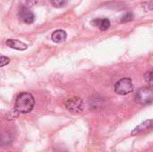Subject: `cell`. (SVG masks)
<instances>
[{"mask_svg": "<svg viewBox=\"0 0 153 152\" xmlns=\"http://www.w3.org/2000/svg\"><path fill=\"white\" fill-rule=\"evenodd\" d=\"M9 62H10V59L8 57H6L4 56H1V63H0V66L1 67H3L5 65L9 64Z\"/></svg>", "mask_w": 153, "mask_h": 152, "instance_id": "4fadbf2b", "label": "cell"}, {"mask_svg": "<svg viewBox=\"0 0 153 152\" xmlns=\"http://www.w3.org/2000/svg\"><path fill=\"white\" fill-rule=\"evenodd\" d=\"M35 105V100L33 96L29 92H22L20 93L14 103V109L17 113L20 114H27L30 113Z\"/></svg>", "mask_w": 153, "mask_h": 152, "instance_id": "6da1fadb", "label": "cell"}, {"mask_svg": "<svg viewBox=\"0 0 153 152\" xmlns=\"http://www.w3.org/2000/svg\"><path fill=\"white\" fill-rule=\"evenodd\" d=\"M38 1H39V0H25L26 4H24V6H27V7H28V5H29V6H32V5H34L35 4H37Z\"/></svg>", "mask_w": 153, "mask_h": 152, "instance_id": "5bb4252c", "label": "cell"}, {"mask_svg": "<svg viewBox=\"0 0 153 152\" xmlns=\"http://www.w3.org/2000/svg\"><path fill=\"white\" fill-rule=\"evenodd\" d=\"M133 90L134 85L130 78H123L115 84V91L119 95H127Z\"/></svg>", "mask_w": 153, "mask_h": 152, "instance_id": "3957f363", "label": "cell"}, {"mask_svg": "<svg viewBox=\"0 0 153 152\" xmlns=\"http://www.w3.org/2000/svg\"><path fill=\"white\" fill-rule=\"evenodd\" d=\"M66 108L71 112H82L83 108L82 100L78 97H74L66 100L65 102Z\"/></svg>", "mask_w": 153, "mask_h": 152, "instance_id": "277c9868", "label": "cell"}, {"mask_svg": "<svg viewBox=\"0 0 153 152\" xmlns=\"http://www.w3.org/2000/svg\"><path fill=\"white\" fill-rule=\"evenodd\" d=\"M66 32L63 30H57L53 32L51 39L55 43H61L66 39Z\"/></svg>", "mask_w": 153, "mask_h": 152, "instance_id": "9c48e42d", "label": "cell"}, {"mask_svg": "<svg viewBox=\"0 0 153 152\" xmlns=\"http://www.w3.org/2000/svg\"><path fill=\"white\" fill-rule=\"evenodd\" d=\"M135 100L140 105H150L153 102L152 87H143L140 88L135 93Z\"/></svg>", "mask_w": 153, "mask_h": 152, "instance_id": "7a4b0ae2", "label": "cell"}, {"mask_svg": "<svg viewBox=\"0 0 153 152\" xmlns=\"http://www.w3.org/2000/svg\"><path fill=\"white\" fill-rule=\"evenodd\" d=\"M19 19L25 23H32L34 22V14L29 7L22 5L18 13Z\"/></svg>", "mask_w": 153, "mask_h": 152, "instance_id": "5b68a950", "label": "cell"}, {"mask_svg": "<svg viewBox=\"0 0 153 152\" xmlns=\"http://www.w3.org/2000/svg\"><path fill=\"white\" fill-rule=\"evenodd\" d=\"M91 23L101 30H107L110 27V21L108 18H102V19L97 18L94 21H92Z\"/></svg>", "mask_w": 153, "mask_h": 152, "instance_id": "ba28073f", "label": "cell"}, {"mask_svg": "<svg viewBox=\"0 0 153 152\" xmlns=\"http://www.w3.org/2000/svg\"><path fill=\"white\" fill-rule=\"evenodd\" d=\"M149 8H150L151 10H153V1H152V2L150 3V4H149Z\"/></svg>", "mask_w": 153, "mask_h": 152, "instance_id": "9a60e30c", "label": "cell"}, {"mask_svg": "<svg viewBox=\"0 0 153 152\" xmlns=\"http://www.w3.org/2000/svg\"><path fill=\"white\" fill-rule=\"evenodd\" d=\"M133 19H134V14H133V13H126L122 18H121V20H120V22H131V21H133Z\"/></svg>", "mask_w": 153, "mask_h": 152, "instance_id": "7c38bea8", "label": "cell"}, {"mask_svg": "<svg viewBox=\"0 0 153 152\" xmlns=\"http://www.w3.org/2000/svg\"><path fill=\"white\" fill-rule=\"evenodd\" d=\"M5 44L11 48L16 49V50H21V51L25 50L28 47V46L25 43H23V42H22V41H20L18 39H7Z\"/></svg>", "mask_w": 153, "mask_h": 152, "instance_id": "52a82bcc", "label": "cell"}, {"mask_svg": "<svg viewBox=\"0 0 153 152\" xmlns=\"http://www.w3.org/2000/svg\"><path fill=\"white\" fill-rule=\"evenodd\" d=\"M153 127V121L152 120H147L145 122H143V124H141L140 125H138L133 132L132 134L133 135H136V134H140V133H144L146 132H149L150 130H152Z\"/></svg>", "mask_w": 153, "mask_h": 152, "instance_id": "8992f818", "label": "cell"}, {"mask_svg": "<svg viewBox=\"0 0 153 152\" xmlns=\"http://www.w3.org/2000/svg\"><path fill=\"white\" fill-rule=\"evenodd\" d=\"M144 79H145V82L150 85V87H153V68L146 73Z\"/></svg>", "mask_w": 153, "mask_h": 152, "instance_id": "30bf717a", "label": "cell"}, {"mask_svg": "<svg viewBox=\"0 0 153 152\" xmlns=\"http://www.w3.org/2000/svg\"><path fill=\"white\" fill-rule=\"evenodd\" d=\"M68 0H51V4L56 8H61L66 4Z\"/></svg>", "mask_w": 153, "mask_h": 152, "instance_id": "8fae6325", "label": "cell"}]
</instances>
